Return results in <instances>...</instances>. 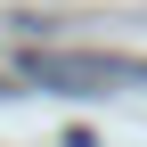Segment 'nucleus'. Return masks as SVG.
Returning a JSON list of instances; mask_svg holds the SVG:
<instances>
[{
  "instance_id": "1",
  "label": "nucleus",
  "mask_w": 147,
  "mask_h": 147,
  "mask_svg": "<svg viewBox=\"0 0 147 147\" xmlns=\"http://www.w3.org/2000/svg\"><path fill=\"white\" fill-rule=\"evenodd\" d=\"M25 82H41V90H106V82H139V90H147V65H139V57H41V49H25Z\"/></svg>"
}]
</instances>
